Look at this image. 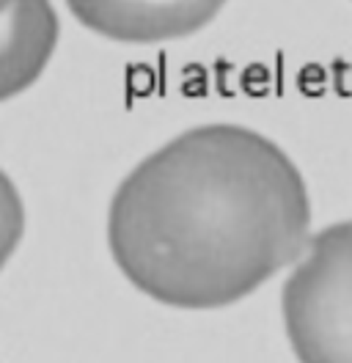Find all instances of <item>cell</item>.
I'll return each mask as SVG.
<instances>
[{
  "label": "cell",
  "instance_id": "cell-1",
  "mask_svg": "<svg viewBox=\"0 0 352 363\" xmlns=\"http://www.w3.org/2000/svg\"><path fill=\"white\" fill-rule=\"evenodd\" d=\"M308 223L306 182L273 140L240 124H204L119 184L108 245L143 295L209 311L286 267L303 250Z\"/></svg>",
  "mask_w": 352,
  "mask_h": 363
},
{
  "label": "cell",
  "instance_id": "cell-4",
  "mask_svg": "<svg viewBox=\"0 0 352 363\" xmlns=\"http://www.w3.org/2000/svg\"><path fill=\"white\" fill-rule=\"evenodd\" d=\"M58 47L50 0H0V102L28 91Z\"/></svg>",
  "mask_w": 352,
  "mask_h": 363
},
{
  "label": "cell",
  "instance_id": "cell-3",
  "mask_svg": "<svg viewBox=\"0 0 352 363\" xmlns=\"http://www.w3.org/2000/svg\"><path fill=\"white\" fill-rule=\"evenodd\" d=\"M69 11L88 30L124 42H174L209 25L226 0H66Z\"/></svg>",
  "mask_w": 352,
  "mask_h": 363
},
{
  "label": "cell",
  "instance_id": "cell-2",
  "mask_svg": "<svg viewBox=\"0 0 352 363\" xmlns=\"http://www.w3.org/2000/svg\"><path fill=\"white\" fill-rule=\"evenodd\" d=\"M284 325L306 363H352V220L308 242L284 284Z\"/></svg>",
  "mask_w": 352,
  "mask_h": 363
},
{
  "label": "cell",
  "instance_id": "cell-5",
  "mask_svg": "<svg viewBox=\"0 0 352 363\" xmlns=\"http://www.w3.org/2000/svg\"><path fill=\"white\" fill-rule=\"evenodd\" d=\"M25 231V206L14 182L0 171V270L17 250Z\"/></svg>",
  "mask_w": 352,
  "mask_h": 363
}]
</instances>
